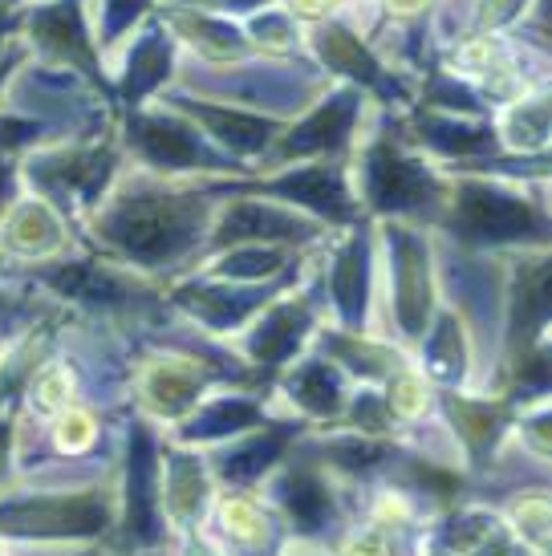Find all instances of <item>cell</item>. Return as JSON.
I'll list each match as a JSON object with an SVG mask.
<instances>
[{
    "instance_id": "obj_1",
    "label": "cell",
    "mask_w": 552,
    "mask_h": 556,
    "mask_svg": "<svg viewBox=\"0 0 552 556\" xmlns=\"http://www.w3.org/2000/svg\"><path fill=\"white\" fill-rule=\"evenodd\" d=\"M203 224L208 200L200 191H175L151 179H135L102 200V212L93 216V236L126 264H171L200 240Z\"/></svg>"
},
{
    "instance_id": "obj_2",
    "label": "cell",
    "mask_w": 552,
    "mask_h": 556,
    "mask_svg": "<svg viewBox=\"0 0 552 556\" xmlns=\"http://www.w3.org/2000/svg\"><path fill=\"white\" fill-rule=\"evenodd\" d=\"M451 212V232L472 244H516V240H540L544 244V212L528 195L512 187H495L488 179H460L443 191Z\"/></svg>"
},
{
    "instance_id": "obj_3",
    "label": "cell",
    "mask_w": 552,
    "mask_h": 556,
    "mask_svg": "<svg viewBox=\"0 0 552 556\" xmlns=\"http://www.w3.org/2000/svg\"><path fill=\"white\" fill-rule=\"evenodd\" d=\"M126 142L151 170L175 175V170H224L228 155H219L200 126L184 118L179 110H130L126 114Z\"/></svg>"
},
{
    "instance_id": "obj_4",
    "label": "cell",
    "mask_w": 552,
    "mask_h": 556,
    "mask_svg": "<svg viewBox=\"0 0 552 556\" xmlns=\"http://www.w3.org/2000/svg\"><path fill=\"white\" fill-rule=\"evenodd\" d=\"M357 175H362V200L374 212H427L430 203L443 200V179L423 163L406 155L399 142L369 139L357 155Z\"/></svg>"
},
{
    "instance_id": "obj_5",
    "label": "cell",
    "mask_w": 552,
    "mask_h": 556,
    "mask_svg": "<svg viewBox=\"0 0 552 556\" xmlns=\"http://www.w3.org/2000/svg\"><path fill=\"white\" fill-rule=\"evenodd\" d=\"M118 170V155L110 139L86 142V147H62L49 155H33L25 163L29 184L41 191L46 203H102L106 200L110 175Z\"/></svg>"
},
{
    "instance_id": "obj_6",
    "label": "cell",
    "mask_w": 552,
    "mask_h": 556,
    "mask_svg": "<svg viewBox=\"0 0 552 556\" xmlns=\"http://www.w3.org/2000/svg\"><path fill=\"white\" fill-rule=\"evenodd\" d=\"M362 90H334L325 93L317 106L309 110L301 123H285V130L276 135L268 147L273 163H301V159H334L346 151L353 139V130L362 123Z\"/></svg>"
},
{
    "instance_id": "obj_7",
    "label": "cell",
    "mask_w": 552,
    "mask_h": 556,
    "mask_svg": "<svg viewBox=\"0 0 552 556\" xmlns=\"http://www.w3.org/2000/svg\"><path fill=\"white\" fill-rule=\"evenodd\" d=\"M25 33L29 41L49 62L58 65H74L86 78H93L98 86L102 81V70H98V46H93L90 21H86V4L81 0H41L25 13Z\"/></svg>"
},
{
    "instance_id": "obj_8",
    "label": "cell",
    "mask_w": 552,
    "mask_h": 556,
    "mask_svg": "<svg viewBox=\"0 0 552 556\" xmlns=\"http://www.w3.org/2000/svg\"><path fill=\"white\" fill-rule=\"evenodd\" d=\"M261 191H268V195H276V200L285 203L313 207L317 216L334 219V224H350L357 216L350 175H346L341 159H301L297 167L285 163V170L261 179Z\"/></svg>"
},
{
    "instance_id": "obj_9",
    "label": "cell",
    "mask_w": 552,
    "mask_h": 556,
    "mask_svg": "<svg viewBox=\"0 0 552 556\" xmlns=\"http://www.w3.org/2000/svg\"><path fill=\"white\" fill-rule=\"evenodd\" d=\"M167 106L179 110L184 118H191L215 147H224L231 155H268L276 135L285 130V123H276L268 114H256V110H244V106L200 102V98H187V93H171Z\"/></svg>"
},
{
    "instance_id": "obj_10",
    "label": "cell",
    "mask_w": 552,
    "mask_h": 556,
    "mask_svg": "<svg viewBox=\"0 0 552 556\" xmlns=\"http://www.w3.org/2000/svg\"><path fill=\"white\" fill-rule=\"evenodd\" d=\"M313 49H317V58L325 62V70L350 78L357 90H374L382 102H411V93H406V86L390 74V65H386L357 33L338 25V21H322V25L313 29Z\"/></svg>"
},
{
    "instance_id": "obj_11",
    "label": "cell",
    "mask_w": 552,
    "mask_h": 556,
    "mask_svg": "<svg viewBox=\"0 0 552 556\" xmlns=\"http://www.w3.org/2000/svg\"><path fill=\"white\" fill-rule=\"evenodd\" d=\"M390 236V264H394V317L406 338H423L430 321V252L427 240L411 228H386Z\"/></svg>"
},
{
    "instance_id": "obj_12",
    "label": "cell",
    "mask_w": 552,
    "mask_h": 556,
    "mask_svg": "<svg viewBox=\"0 0 552 556\" xmlns=\"http://www.w3.org/2000/svg\"><path fill=\"white\" fill-rule=\"evenodd\" d=\"M175 74V46H171V33L163 25H151L142 29L130 41V53L123 62V81H118V106L130 114V110H142L147 98L163 90Z\"/></svg>"
},
{
    "instance_id": "obj_13",
    "label": "cell",
    "mask_w": 552,
    "mask_h": 556,
    "mask_svg": "<svg viewBox=\"0 0 552 556\" xmlns=\"http://www.w3.org/2000/svg\"><path fill=\"white\" fill-rule=\"evenodd\" d=\"M317 232L309 219L268 200H236L215 224V244H273V240H309Z\"/></svg>"
},
{
    "instance_id": "obj_14",
    "label": "cell",
    "mask_w": 552,
    "mask_h": 556,
    "mask_svg": "<svg viewBox=\"0 0 552 556\" xmlns=\"http://www.w3.org/2000/svg\"><path fill=\"white\" fill-rule=\"evenodd\" d=\"M163 25L175 37H184L187 46L196 49L200 58H208V62L236 65L252 58V41L224 13H208V9H196V4H171V9H163Z\"/></svg>"
},
{
    "instance_id": "obj_15",
    "label": "cell",
    "mask_w": 552,
    "mask_h": 556,
    "mask_svg": "<svg viewBox=\"0 0 552 556\" xmlns=\"http://www.w3.org/2000/svg\"><path fill=\"white\" fill-rule=\"evenodd\" d=\"M414 142H423L439 159H476L495 151V130L455 110H430L414 118Z\"/></svg>"
},
{
    "instance_id": "obj_16",
    "label": "cell",
    "mask_w": 552,
    "mask_h": 556,
    "mask_svg": "<svg viewBox=\"0 0 552 556\" xmlns=\"http://www.w3.org/2000/svg\"><path fill=\"white\" fill-rule=\"evenodd\" d=\"M309 325H313V305H309L305 296H297V301H276L273 309L252 325L248 354L256 357V362H268V366L289 362V357L301 350V338L309 333Z\"/></svg>"
},
{
    "instance_id": "obj_17",
    "label": "cell",
    "mask_w": 552,
    "mask_h": 556,
    "mask_svg": "<svg viewBox=\"0 0 552 556\" xmlns=\"http://www.w3.org/2000/svg\"><path fill=\"white\" fill-rule=\"evenodd\" d=\"M4 525L29 528V532H93L102 528V500L93 495H70V500H37V504H16L4 508Z\"/></svg>"
},
{
    "instance_id": "obj_18",
    "label": "cell",
    "mask_w": 552,
    "mask_h": 556,
    "mask_svg": "<svg viewBox=\"0 0 552 556\" xmlns=\"http://www.w3.org/2000/svg\"><path fill=\"white\" fill-rule=\"evenodd\" d=\"M175 301H179L191 317H200L203 325H212V329H236V325L244 321L256 305H264V301H268V289H256V285H248V289L191 285V289H179V296H175Z\"/></svg>"
},
{
    "instance_id": "obj_19",
    "label": "cell",
    "mask_w": 552,
    "mask_h": 556,
    "mask_svg": "<svg viewBox=\"0 0 552 556\" xmlns=\"http://www.w3.org/2000/svg\"><path fill=\"white\" fill-rule=\"evenodd\" d=\"M329 293H334V305H338L341 321L357 329V321L366 317L369 305V240L366 232H357L350 244L338 252L334 261V273H329Z\"/></svg>"
},
{
    "instance_id": "obj_20",
    "label": "cell",
    "mask_w": 552,
    "mask_h": 556,
    "mask_svg": "<svg viewBox=\"0 0 552 556\" xmlns=\"http://www.w3.org/2000/svg\"><path fill=\"white\" fill-rule=\"evenodd\" d=\"M4 240H9V248L25 252V256H53V252L65 248L62 216L46 200L16 203L9 219H4Z\"/></svg>"
},
{
    "instance_id": "obj_21",
    "label": "cell",
    "mask_w": 552,
    "mask_h": 556,
    "mask_svg": "<svg viewBox=\"0 0 552 556\" xmlns=\"http://www.w3.org/2000/svg\"><path fill=\"white\" fill-rule=\"evenodd\" d=\"M126 500L138 536H154V443L147 427H135L130 455H126Z\"/></svg>"
},
{
    "instance_id": "obj_22",
    "label": "cell",
    "mask_w": 552,
    "mask_h": 556,
    "mask_svg": "<svg viewBox=\"0 0 552 556\" xmlns=\"http://www.w3.org/2000/svg\"><path fill=\"white\" fill-rule=\"evenodd\" d=\"M289 394L292 402L309 410V415H338L341 410V399H346V390H341V374L317 357V362H305V366H297V374L289 378Z\"/></svg>"
},
{
    "instance_id": "obj_23",
    "label": "cell",
    "mask_w": 552,
    "mask_h": 556,
    "mask_svg": "<svg viewBox=\"0 0 552 556\" xmlns=\"http://www.w3.org/2000/svg\"><path fill=\"white\" fill-rule=\"evenodd\" d=\"M147 399L154 402L159 415H184L191 402L200 399V374L191 362H159L147 378H142Z\"/></svg>"
},
{
    "instance_id": "obj_24",
    "label": "cell",
    "mask_w": 552,
    "mask_h": 556,
    "mask_svg": "<svg viewBox=\"0 0 552 556\" xmlns=\"http://www.w3.org/2000/svg\"><path fill=\"white\" fill-rule=\"evenodd\" d=\"M495 135H500L512 151H520V155H540V151L549 147V98H544V93L520 98V102L504 114V123H500Z\"/></svg>"
},
{
    "instance_id": "obj_25",
    "label": "cell",
    "mask_w": 552,
    "mask_h": 556,
    "mask_svg": "<svg viewBox=\"0 0 552 556\" xmlns=\"http://www.w3.org/2000/svg\"><path fill=\"white\" fill-rule=\"evenodd\" d=\"M292 427L285 422V427H273V431H261L256 439H248L244 447L228 451L224 459H219V471L228 479H236V483H248V479H256L264 471V467H273L276 459H280V451L289 447L292 439Z\"/></svg>"
},
{
    "instance_id": "obj_26",
    "label": "cell",
    "mask_w": 552,
    "mask_h": 556,
    "mask_svg": "<svg viewBox=\"0 0 552 556\" xmlns=\"http://www.w3.org/2000/svg\"><path fill=\"white\" fill-rule=\"evenodd\" d=\"M427 366L443 382H460L467 374V333H463V321L455 313H443L435 325V333L427 341Z\"/></svg>"
},
{
    "instance_id": "obj_27",
    "label": "cell",
    "mask_w": 552,
    "mask_h": 556,
    "mask_svg": "<svg viewBox=\"0 0 552 556\" xmlns=\"http://www.w3.org/2000/svg\"><path fill=\"white\" fill-rule=\"evenodd\" d=\"M280 500H285V508L289 516L297 520V528H322L329 520V492H325V483L309 467H297L285 483H280Z\"/></svg>"
},
{
    "instance_id": "obj_28",
    "label": "cell",
    "mask_w": 552,
    "mask_h": 556,
    "mask_svg": "<svg viewBox=\"0 0 552 556\" xmlns=\"http://www.w3.org/2000/svg\"><path fill=\"white\" fill-rule=\"evenodd\" d=\"M261 415V402L256 399H240V394H228V399L212 402L208 410L191 418V427H184L187 439H215V434H231L252 427Z\"/></svg>"
},
{
    "instance_id": "obj_29",
    "label": "cell",
    "mask_w": 552,
    "mask_h": 556,
    "mask_svg": "<svg viewBox=\"0 0 552 556\" xmlns=\"http://www.w3.org/2000/svg\"><path fill=\"white\" fill-rule=\"evenodd\" d=\"M451 415L460 422V431L476 443V447H488L495 431L504 427V410L495 402H451Z\"/></svg>"
},
{
    "instance_id": "obj_30",
    "label": "cell",
    "mask_w": 552,
    "mask_h": 556,
    "mask_svg": "<svg viewBox=\"0 0 552 556\" xmlns=\"http://www.w3.org/2000/svg\"><path fill=\"white\" fill-rule=\"evenodd\" d=\"M252 49H264V53H292L301 46L297 37V16L289 13H261L252 16Z\"/></svg>"
},
{
    "instance_id": "obj_31",
    "label": "cell",
    "mask_w": 552,
    "mask_h": 556,
    "mask_svg": "<svg viewBox=\"0 0 552 556\" xmlns=\"http://www.w3.org/2000/svg\"><path fill=\"white\" fill-rule=\"evenodd\" d=\"M151 9V0H102V13H98V37H93V46H114L118 37L138 25V16Z\"/></svg>"
},
{
    "instance_id": "obj_32",
    "label": "cell",
    "mask_w": 552,
    "mask_h": 556,
    "mask_svg": "<svg viewBox=\"0 0 552 556\" xmlns=\"http://www.w3.org/2000/svg\"><path fill=\"white\" fill-rule=\"evenodd\" d=\"M528 9V0H479L476 9V25L479 33H500L507 25H516Z\"/></svg>"
},
{
    "instance_id": "obj_33",
    "label": "cell",
    "mask_w": 552,
    "mask_h": 556,
    "mask_svg": "<svg viewBox=\"0 0 552 556\" xmlns=\"http://www.w3.org/2000/svg\"><path fill=\"white\" fill-rule=\"evenodd\" d=\"M338 0H285V13L289 16H305V21H325L334 13Z\"/></svg>"
},
{
    "instance_id": "obj_34",
    "label": "cell",
    "mask_w": 552,
    "mask_h": 556,
    "mask_svg": "<svg viewBox=\"0 0 552 556\" xmlns=\"http://www.w3.org/2000/svg\"><path fill=\"white\" fill-rule=\"evenodd\" d=\"M196 9H208V13H252V9H264L273 0H187Z\"/></svg>"
},
{
    "instance_id": "obj_35",
    "label": "cell",
    "mask_w": 552,
    "mask_h": 556,
    "mask_svg": "<svg viewBox=\"0 0 552 556\" xmlns=\"http://www.w3.org/2000/svg\"><path fill=\"white\" fill-rule=\"evenodd\" d=\"M13 29V13H9V9H4V13H0V46H4V33Z\"/></svg>"
}]
</instances>
